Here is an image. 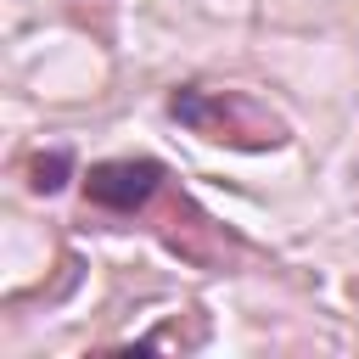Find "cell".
<instances>
[{
    "instance_id": "3",
    "label": "cell",
    "mask_w": 359,
    "mask_h": 359,
    "mask_svg": "<svg viewBox=\"0 0 359 359\" xmlns=\"http://www.w3.org/2000/svg\"><path fill=\"white\" fill-rule=\"evenodd\" d=\"M67 168H73V163H67V151H45V157H34V163H28V185L50 196V191H62V185H67Z\"/></svg>"
},
{
    "instance_id": "2",
    "label": "cell",
    "mask_w": 359,
    "mask_h": 359,
    "mask_svg": "<svg viewBox=\"0 0 359 359\" xmlns=\"http://www.w3.org/2000/svg\"><path fill=\"white\" fill-rule=\"evenodd\" d=\"M163 185V163L151 157H118V163H95L84 174V196L107 213H135L151 202V191Z\"/></svg>"
},
{
    "instance_id": "1",
    "label": "cell",
    "mask_w": 359,
    "mask_h": 359,
    "mask_svg": "<svg viewBox=\"0 0 359 359\" xmlns=\"http://www.w3.org/2000/svg\"><path fill=\"white\" fill-rule=\"evenodd\" d=\"M168 112L180 123H191L202 140H230V146H280L286 140V129L275 118H264L252 101L219 95V90H180L168 101Z\"/></svg>"
}]
</instances>
